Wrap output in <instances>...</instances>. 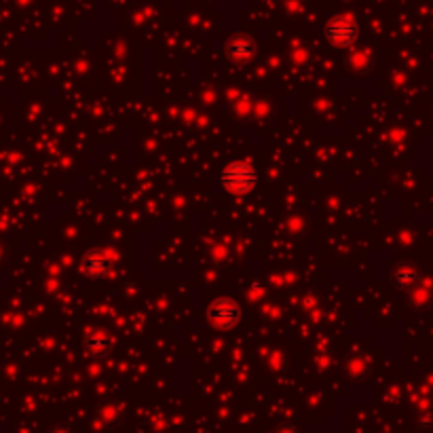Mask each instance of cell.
Instances as JSON below:
<instances>
[{"instance_id":"6da1fadb","label":"cell","mask_w":433,"mask_h":433,"mask_svg":"<svg viewBox=\"0 0 433 433\" xmlns=\"http://www.w3.org/2000/svg\"><path fill=\"white\" fill-rule=\"evenodd\" d=\"M220 186L235 197L250 195L258 186V171L248 161H231L220 171Z\"/></svg>"},{"instance_id":"7a4b0ae2","label":"cell","mask_w":433,"mask_h":433,"mask_svg":"<svg viewBox=\"0 0 433 433\" xmlns=\"http://www.w3.org/2000/svg\"><path fill=\"white\" fill-rule=\"evenodd\" d=\"M207 319L218 330H233L241 321V306L231 298H218L207 306Z\"/></svg>"},{"instance_id":"3957f363","label":"cell","mask_w":433,"mask_h":433,"mask_svg":"<svg viewBox=\"0 0 433 433\" xmlns=\"http://www.w3.org/2000/svg\"><path fill=\"white\" fill-rule=\"evenodd\" d=\"M323 36L330 45L334 47H351L357 36H359V30H357V23L349 17H334L328 21L325 30H323Z\"/></svg>"},{"instance_id":"277c9868","label":"cell","mask_w":433,"mask_h":433,"mask_svg":"<svg viewBox=\"0 0 433 433\" xmlns=\"http://www.w3.org/2000/svg\"><path fill=\"white\" fill-rule=\"evenodd\" d=\"M110 265H112V260L104 250H91L81 260V271L89 279H104L110 273Z\"/></svg>"},{"instance_id":"5b68a950","label":"cell","mask_w":433,"mask_h":433,"mask_svg":"<svg viewBox=\"0 0 433 433\" xmlns=\"http://www.w3.org/2000/svg\"><path fill=\"white\" fill-rule=\"evenodd\" d=\"M224 51L231 62H248L250 57H254V42L246 36H233L226 42Z\"/></svg>"},{"instance_id":"8992f818","label":"cell","mask_w":433,"mask_h":433,"mask_svg":"<svg viewBox=\"0 0 433 433\" xmlns=\"http://www.w3.org/2000/svg\"><path fill=\"white\" fill-rule=\"evenodd\" d=\"M85 345H87V351H89L91 355L104 357V355L110 351V347H112V338H110L106 332H91V334L87 336Z\"/></svg>"},{"instance_id":"52a82bcc","label":"cell","mask_w":433,"mask_h":433,"mask_svg":"<svg viewBox=\"0 0 433 433\" xmlns=\"http://www.w3.org/2000/svg\"><path fill=\"white\" fill-rule=\"evenodd\" d=\"M393 282H396L398 288H412V286L419 282V273H417V269L402 265V267L393 273Z\"/></svg>"}]
</instances>
